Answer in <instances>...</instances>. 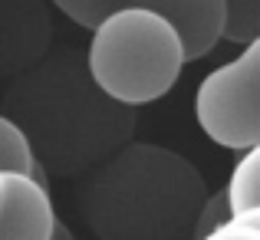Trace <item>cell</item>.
Instances as JSON below:
<instances>
[{"instance_id":"1","label":"cell","mask_w":260,"mask_h":240,"mask_svg":"<svg viewBox=\"0 0 260 240\" xmlns=\"http://www.w3.org/2000/svg\"><path fill=\"white\" fill-rule=\"evenodd\" d=\"M208 201L201 171L178 152L132 142L89 168L76 191L86 227L102 240L194 237Z\"/></svg>"},{"instance_id":"2","label":"cell","mask_w":260,"mask_h":240,"mask_svg":"<svg viewBox=\"0 0 260 240\" xmlns=\"http://www.w3.org/2000/svg\"><path fill=\"white\" fill-rule=\"evenodd\" d=\"M7 115L26 128L43 164L56 175L95 168L135 128L132 106L99 89L89 66H76L73 56H56L13 82Z\"/></svg>"},{"instance_id":"3","label":"cell","mask_w":260,"mask_h":240,"mask_svg":"<svg viewBox=\"0 0 260 240\" xmlns=\"http://www.w3.org/2000/svg\"><path fill=\"white\" fill-rule=\"evenodd\" d=\"M188 63L172 20L148 7H122L92 30L86 66L99 89L139 109L165 99Z\"/></svg>"},{"instance_id":"4","label":"cell","mask_w":260,"mask_h":240,"mask_svg":"<svg viewBox=\"0 0 260 240\" xmlns=\"http://www.w3.org/2000/svg\"><path fill=\"white\" fill-rule=\"evenodd\" d=\"M194 119L228 152L260 142V33L231 63L208 73L194 92Z\"/></svg>"},{"instance_id":"5","label":"cell","mask_w":260,"mask_h":240,"mask_svg":"<svg viewBox=\"0 0 260 240\" xmlns=\"http://www.w3.org/2000/svg\"><path fill=\"white\" fill-rule=\"evenodd\" d=\"M59 230L46 181L37 175L0 171V237L53 240Z\"/></svg>"},{"instance_id":"6","label":"cell","mask_w":260,"mask_h":240,"mask_svg":"<svg viewBox=\"0 0 260 240\" xmlns=\"http://www.w3.org/2000/svg\"><path fill=\"white\" fill-rule=\"evenodd\" d=\"M128 7H148L172 20L184 40L188 63L204 59L224 40V23H228L224 0H128Z\"/></svg>"},{"instance_id":"7","label":"cell","mask_w":260,"mask_h":240,"mask_svg":"<svg viewBox=\"0 0 260 240\" xmlns=\"http://www.w3.org/2000/svg\"><path fill=\"white\" fill-rule=\"evenodd\" d=\"M40 152L26 128L17 119L4 115L0 119V171H20V175H37L40 171Z\"/></svg>"},{"instance_id":"8","label":"cell","mask_w":260,"mask_h":240,"mask_svg":"<svg viewBox=\"0 0 260 240\" xmlns=\"http://www.w3.org/2000/svg\"><path fill=\"white\" fill-rule=\"evenodd\" d=\"M228 191L234 201V211L247 208V204H260V142L241 152V161L234 164L228 178Z\"/></svg>"},{"instance_id":"9","label":"cell","mask_w":260,"mask_h":240,"mask_svg":"<svg viewBox=\"0 0 260 240\" xmlns=\"http://www.w3.org/2000/svg\"><path fill=\"white\" fill-rule=\"evenodd\" d=\"M224 10H228L224 40L247 46L260 33V0H224Z\"/></svg>"},{"instance_id":"10","label":"cell","mask_w":260,"mask_h":240,"mask_svg":"<svg viewBox=\"0 0 260 240\" xmlns=\"http://www.w3.org/2000/svg\"><path fill=\"white\" fill-rule=\"evenodd\" d=\"M50 4L56 7L66 20H73L79 30L92 33L106 17H112L115 10L128 7V0H50Z\"/></svg>"},{"instance_id":"11","label":"cell","mask_w":260,"mask_h":240,"mask_svg":"<svg viewBox=\"0 0 260 240\" xmlns=\"http://www.w3.org/2000/svg\"><path fill=\"white\" fill-rule=\"evenodd\" d=\"M231 214H234V201H231V191H228V184H224L221 191L208 194V201H204L201 214H198L194 240H214V234L231 221Z\"/></svg>"},{"instance_id":"12","label":"cell","mask_w":260,"mask_h":240,"mask_svg":"<svg viewBox=\"0 0 260 240\" xmlns=\"http://www.w3.org/2000/svg\"><path fill=\"white\" fill-rule=\"evenodd\" d=\"M214 240H260V204L237 208L231 221L214 234Z\"/></svg>"}]
</instances>
